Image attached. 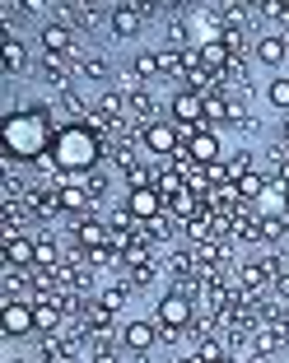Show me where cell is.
Instances as JSON below:
<instances>
[{
    "mask_svg": "<svg viewBox=\"0 0 289 363\" xmlns=\"http://www.w3.org/2000/svg\"><path fill=\"white\" fill-rule=\"evenodd\" d=\"M136 140H140V150L150 154V159H178V154L187 150V140H182V130L173 126L168 117L150 121V126H136Z\"/></svg>",
    "mask_w": 289,
    "mask_h": 363,
    "instance_id": "6da1fadb",
    "label": "cell"
},
{
    "mask_svg": "<svg viewBox=\"0 0 289 363\" xmlns=\"http://www.w3.org/2000/svg\"><path fill=\"white\" fill-rule=\"evenodd\" d=\"M201 317V312H196V298H187L182 289H163L159 294V303H154V321H159V326H173V331H192V321Z\"/></svg>",
    "mask_w": 289,
    "mask_h": 363,
    "instance_id": "7a4b0ae2",
    "label": "cell"
},
{
    "mask_svg": "<svg viewBox=\"0 0 289 363\" xmlns=\"http://www.w3.org/2000/svg\"><path fill=\"white\" fill-rule=\"evenodd\" d=\"M187 159L192 163H201V168H219L224 163V140H219V130H210V126H196V130H187Z\"/></svg>",
    "mask_w": 289,
    "mask_h": 363,
    "instance_id": "3957f363",
    "label": "cell"
},
{
    "mask_svg": "<svg viewBox=\"0 0 289 363\" xmlns=\"http://www.w3.org/2000/svg\"><path fill=\"white\" fill-rule=\"evenodd\" d=\"M0 335H5V340L38 335V317H33V303L28 298H5V308H0Z\"/></svg>",
    "mask_w": 289,
    "mask_h": 363,
    "instance_id": "277c9868",
    "label": "cell"
},
{
    "mask_svg": "<svg viewBox=\"0 0 289 363\" xmlns=\"http://www.w3.org/2000/svg\"><path fill=\"white\" fill-rule=\"evenodd\" d=\"M168 121L178 130H196V126H205V98L201 94H192V89H178V94L168 98Z\"/></svg>",
    "mask_w": 289,
    "mask_h": 363,
    "instance_id": "5b68a950",
    "label": "cell"
},
{
    "mask_svg": "<svg viewBox=\"0 0 289 363\" xmlns=\"http://www.w3.org/2000/svg\"><path fill=\"white\" fill-rule=\"evenodd\" d=\"M154 14H159V5H112L107 10V33L112 38H136Z\"/></svg>",
    "mask_w": 289,
    "mask_h": 363,
    "instance_id": "8992f818",
    "label": "cell"
},
{
    "mask_svg": "<svg viewBox=\"0 0 289 363\" xmlns=\"http://www.w3.org/2000/svg\"><path fill=\"white\" fill-rule=\"evenodd\" d=\"M75 38L80 33L70 28V23H38V47H43V56H61V61H75Z\"/></svg>",
    "mask_w": 289,
    "mask_h": 363,
    "instance_id": "52a82bcc",
    "label": "cell"
},
{
    "mask_svg": "<svg viewBox=\"0 0 289 363\" xmlns=\"http://www.w3.org/2000/svg\"><path fill=\"white\" fill-rule=\"evenodd\" d=\"M154 345H159V321L154 317H140V321H126V326H121V350L126 354L145 359V354H154Z\"/></svg>",
    "mask_w": 289,
    "mask_h": 363,
    "instance_id": "ba28073f",
    "label": "cell"
},
{
    "mask_svg": "<svg viewBox=\"0 0 289 363\" xmlns=\"http://www.w3.org/2000/svg\"><path fill=\"white\" fill-rule=\"evenodd\" d=\"M38 79H43L47 89H56V94H75V61H61V56H43L38 61Z\"/></svg>",
    "mask_w": 289,
    "mask_h": 363,
    "instance_id": "9c48e42d",
    "label": "cell"
},
{
    "mask_svg": "<svg viewBox=\"0 0 289 363\" xmlns=\"http://www.w3.org/2000/svg\"><path fill=\"white\" fill-rule=\"evenodd\" d=\"M252 61L266 65V70H280L289 61V38L285 33H261L257 43H252Z\"/></svg>",
    "mask_w": 289,
    "mask_h": 363,
    "instance_id": "30bf717a",
    "label": "cell"
},
{
    "mask_svg": "<svg viewBox=\"0 0 289 363\" xmlns=\"http://www.w3.org/2000/svg\"><path fill=\"white\" fill-rule=\"evenodd\" d=\"M5 266H14V270L38 266V233H10L5 238Z\"/></svg>",
    "mask_w": 289,
    "mask_h": 363,
    "instance_id": "8fae6325",
    "label": "cell"
},
{
    "mask_svg": "<svg viewBox=\"0 0 289 363\" xmlns=\"http://www.w3.org/2000/svg\"><path fill=\"white\" fill-rule=\"evenodd\" d=\"M234 279H238V289H243V294H252V298H261L266 289H276V275H271L266 261H247Z\"/></svg>",
    "mask_w": 289,
    "mask_h": 363,
    "instance_id": "7c38bea8",
    "label": "cell"
},
{
    "mask_svg": "<svg viewBox=\"0 0 289 363\" xmlns=\"http://www.w3.org/2000/svg\"><path fill=\"white\" fill-rule=\"evenodd\" d=\"M126 210L136 214V224H154L168 205H163V196L150 186V191H126Z\"/></svg>",
    "mask_w": 289,
    "mask_h": 363,
    "instance_id": "4fadbf2b",
    "label": "cell"
},
{
    "mask_svg": "<svg viewBox=\"0 0 289 363\" xmlns=\"http://www.w3.org/2000/svg\"><path fill=\"white\" fill-rule=\"evenodd\" d=\"M285 345H289V331L280 326V321H261L257 331H252V354H266V359H276Z\"/></svg>",
    "mask_w": 289,
    "mask_h": 363,
    "instance_id": "5bb4252c",
    "label": "cell"
},
{
    "mask_svg": "<svg viewBox=\"0 0 289 363\" xmlns=\"http://www.w3.org/2000/svg\"><path fill=\"white\" fill-rule=\"evenodd\" d=\"M107 224H103V214H94V219H84V224H70V242L84 247V252H98V247H107Z\"/></svg>",
    "mask_w": 289,
    "mask_h": 363,
    "instance_id": "9a60e30c",
    "label": "cell"
},
{
    "mask_svg": "<svg viewBox=\"0 0 289 363\" xmlns=\"http://www.w3.org/2000/svg\"><path fill=\"white\" fill-rule=\"evenodd\" d=\"M205 126L219 130L224 135V126H234V94H205Z\"/></svg>",
    "mask_w": 289,
    "mask_h": 363,
    "instance_id": "2e32d148",
    "label": "cell"
},
{
    "mask_svg": "<svg viewBox=\"0 0 289 363\" xmlns=\"http://www.w3.org/2000/svg\"><path fill=\"white\" fill-rule=\"evenodd\" d=\"M196 61H201L205 70H210V75L219 79V75L229 70V61H234V52H229V47L219 43V38H205V43H196Z\"/></svg>",
    "mask_w": 289,
    "mask_h": 363,
    "instance_id": "e0dca14e",
    "label": "cell"
},
{
    "mask_svg": "<svg viewBox=\"0 0 289 363\" xmlns=\"http://www.w3.org/2000/svg\"><path fill=\"white\" fill-rule=\"evenodd\" d=\"M196 52H173V47H154V61H159V79H182L187 65Z\"/></svg>",
    "mask_w": 289,
    "mask_h": 363,
    "instance_id": "ac0fdd59",
    "label": "cell"
},
{
    "mask_svg": "<svg viewBox=\"0 0 289 363\" xmlns=\"http://www.w3.org/2000/svg\"><path fill=\"white\" fill-rule=\"evenodd\" d=\"M131 121H136V126H150V121H159V98L150 94V84L131 94Z\"/></svg>",
    "mask_w": 289,
    "mask_h": 363,
    "instance_id": "d6986e66",
    "label": "cell"
},
{
    "mask_svg": "<svg viewBox=\"0 0 289 363\" xmlns=\"http://www.w3.org/2000/svg\"><path fill=\"white\" fill-rule=\"evenodd\" d=\"M0 70L5 75H23L28 70V47L19 38H5V52H0Z\"/></svg>",
    "mask_w": 289,
    "mask_h": 363,
    "instance_id": "ffe728a7",
    "label": "cell"
},
{
    "mask_svg": "<svg viewBox=\"0 0 289 363\" xmlns=\"http://www.w3.org/2000/svg\"><path fill=\"white\" fill-rule=\"evenodd\" d=\"M75 79H94V84H107L112 79V65L103 56H75Z\"/></svg>",
    "mask_w": 289,
    "mask_h": 363,
    "instance_id": "44dd1931",
    "label": "cell"
},
{
    "mask_svg": "<svg viewBox=\"0 0 289 363\" xmlns=\"http://www.w3.org/2000/svg\"><path fill=\"white\" fill-rule=\"evenodd\" d=\"M126 298H131V284H126V279H117V284H103V289H98V298H94V303L117 317V312L126 308Z\"/></svg>",
    "mask_w": 289,
    "mask_h": 363,
    "instance_id": "7402d4cb",
    "label": "cell"
},
{
    "mask_svg": "<svg viewBox=\"0 0 289 363\" xmlns=\"http://www.w3.org/2000/svg\"><path fill=\"white\" fill-rule=\"evenodd\" d=\"M103 224H107V233H140V224H136V214L126 210V201H121L117 210H107Z\"/></svg>",
    "mask_w": 289,
    "mask_h": 363,
    "instance_id": "603a6c76",
    "label": "cell"
},
{
    "mask_svg": "<svg viewBox=\"0 0 289 363\" xmlns=\"http://www.w3.org/2000/svg\"><path fill=\"white\" fill-rule=\"evenodd\" d=\"M266 103L276 107L280 117H289V75H276V79L266 84Z\"/></svg>",
    "mask_w": 289,
    "mask_h": 363,
    "instance_id": "cb8c5ba5",
    "label": "cell"
},
{
    "mask_svg": "<svg viewBox=\"0 0 289 363\" xmlns=\"http://www.w3.org/2000/svg\"><path fill=\"white\" fill-rule=\"evenodd\" d=\"M107 186H112V177H107V172L103 168H94V172H89V177H84V191H89V201H103V196H107Z\"/></svg>",
    "mask_w": 289,
    "mask_h": 363,
    "instance_id": "d4e9b609",
    "label": "cell"
},
{
    "mask_svg": "<svg viewBox=\"0 0 289 363\" xmlns=\"http://www.w3.org/2000/svg\"><path fill=\"white\" fill-rule=\"evenodd\" d=\"M154 275H159V261H154V266H140V270H126V284L131 289H150Z\"/></svg>",
    "mask_w": 289,
    "mask_h": 363,
    "instance_id": "484cf974",
    "label": "cell"
},
{
    "mask_svg": "<svg viewBox=\"0 0 289 363\" xmlns=\"http://www.w3.org/2000/svg\"><path fill=\"white\" fill-rule=\"evenodd\" d=\"M94 363H121L117 350H94Z\"/></svg>",
    "mask_w": 289,
    "mask_h": 363,
    "instance_id": "4316f807",
    "label": "cell"
},
{
    "mask_svg": "<svg viewBox=\"0 0 289 363\" xmlns=\"http://www.w3.org/2000/svg\"><path fill=\"white\" fill-rule=\"evenodd\" d=\"M178 363H201V359H196V354H192V350H187V359H178Z\"/></svg>",
    "mask_w": 289,
    "mask_h": 363,
    "instance_id": "83f0119b",
    "label": "cell"
},
{
    "mask_svg": "<svg viewBox=\"0 0 289 363\" xmlns=\"http://www.w3.org/2000/svg\"><path fill=\"white\" fill-rule=\"evenodd\" d=\"M219 363H243V359H234V354H229V359H219Z\"/></svg>",
    "mask_w": 289,
    "mask_h": 363,
    "instance_id": "f1b7e54d",
    "label": "cell"
},
{
    "mask_svg": "<svg viewBox=\"0 0 289 363\" xmlns=\"http://www.w3.org/2000/svg\"><path fill=\"white\" fill-rule=\"evenodd\" d=\"M285 219H289V191H285Z\"/></svg>",
    "mask_w": 289,
    "mask_h": 363,
    "instance_id": "f546056e",
    "label": "cell"
}]
</instances>
